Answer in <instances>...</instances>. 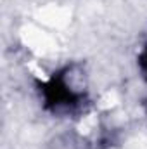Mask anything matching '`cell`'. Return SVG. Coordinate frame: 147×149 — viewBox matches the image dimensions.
<instances>
[{"instance_id": "cell-1", "label": "cell", "mask_w": 147, "mask_h": 149, "mask_svg": "<svg viewBox=\"0 0 147 149\" xmlns=\"http://www.w3.org/2000/svg\"><path fill=\"white\" fill-rule=\"evenodd\" d=\"M146 64H147V57H146Z\"/></svg>"}]
</instances>
